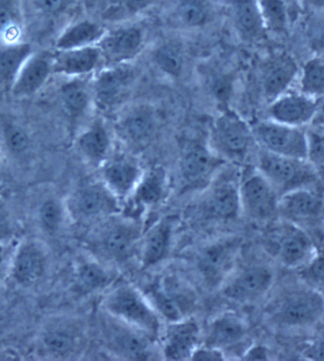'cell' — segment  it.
<instances>
[{"label":"cell","mask_w":324,"mask_h":361,"mask_svg":"<svg viewBox=\"0 0 324 361\" xmlns=\"http://www.w3.org/2000/svg\"><path fill=\"white\" fill-rule=\"evenodd\" d=\"M101 305L111 318L125 322L151 338L156 337L161 332V316L134 286H118L106 295Z\"/></svg>","instance_id":"obj_1"},{"label":"cell","mask_w":324,"mask_h":361,"mask_svg":"<svg viewBox=\"0 0 324 361\" xmlns=\"http://www.w3.org/2000/svg\"><path fill=\"white\" fill-rule=\"evenodd\" d=\"M208 145L225 161L241 164L257 142L249 123L237 113L225 107L211 126Z\"/></svg>","instance_id":"obj_2"},{"label":"cell","mask_w":324,"mask_h":361,"mask_svg":"<svg viewBox=\"0 0 324 361\" xmlns=\"http://www.w3.org/2000/svg\"><path fill=\"white\" fill-rule=\"evenodd\" d=\"M256 168L280 197L294 190L313 187L320 180L307 159L277 155L260 147L256 153Z\"/></svg>","instance_id":"obj_3"},{"label":"cell","mask_w":324,"mask_h":361,"mask_svg":"<svg viewBox=\"0 0 324 361\" xmlns=\"http://www.w3.org/2000/svg\"><path fill=\"white\" fill-rule=\"evenodd\" d=\"M138 78L132 63L106 66L94 74L92 82L93 104L101 112H111L125 103Z\"/></svg>","instance_id":"obj_4"},{"label":"cell","mask_w":324,"mask_h":361,"mask_svg":"<svg viewBox=\"0 0 324 361\" xmlns=\"http://www.w3.org/2000/svg\"><path fill=\"white\" fill-rule=\"evenodd\" d=\"M258 147L288 158L307 159V128L282 125L274 121H260L252 128Z\"/></svg>","instance_id":"obj_5"},{"label":"cell","mask_w":324,"mask_h":361,"mask_svg":"<svg viewBox=\"0 0 324 361\" xmlns=\"http://www.w3.org/2000/svg\"><path fill=\"white\" fill-rule=\"evenodd\" d=\"M324 317V294L314 288H300L285 294L273 319L282 326L306 328Z\"/></svg>","instance_id":"obj_6"},{"label":"cell","mask_w":324,"mask_h":361,"mask_svg":"<svg viewBox=\"0 0 324 361\" xmlns=\"http://www.w3.org/2000/svg\"><path fill=\"white\" fill-rule=\"evenodd\" d=\"M242 209L255 220H268L278 212V192L255 167L242 176L239 183Z\"/></svg>","instance_id":"obj_7"},{"label":"cell","mask_w":324,"mask_h":361,"mask_svg":"<svg viewBox=\"0 0 324 361\" xmlns=\"http://www.w3.org/2000/svg\"><path fill=\"white\" fill-rule=\"evenodd\" d=\"M147 40V31L138 24L120 25L106 31L98 43L104 67L133 62L144 51Z\"/></svg>","instance_id":"obj_8"},{"label":"cell","mask_w":324,"mask_h":361,"mask_svg":"<svg viewBox=\"0 0 324 361\" xmlns=\"http://www.w3.org/2000/svg\"><path fill=\"white\" fill-rule=\"evenodd\" d=\"M226 162L214 152L210 145L201 142H191L181 155V180L185 188H201L216 178Z\"/></svg>","instance_id":"obj_9"},{"label":"cell","mask_w":324,"mask_h":361,"mask_svg":"<svg viewBox=\"0 0 324 361\" xmlns=\"http://www.w3.org/2000/svg\"><path fill=\"white\" fill-rule=\"evenodd\" d=\"M158 126L155 109L148 104H135L126 107L115 123L118 137L128 145L139 146L149 142Z\"/></svg>","instance_id":"obj_10"},{"label":"cell","mask_w":324,"mask_h":361,"mask_svg":"<svg viewBox=\"0 0 324 361\" xmlns=\"http://www.w3.org/2000/svg\"><path fill=\"white\" fill-rule=\"evenodd\" d=\"M317 99L299 92H289L268 104L266 118L296 128L311 125L317 109Z\"/></svg>","instance_id":"obj_11"},{"label":"cell","mask_w":324,"mask_h":361,"mask_svg":"<svg viewBox=\"0 0 324 361\" xmlns=\"http://www.w3.org/2000/svg\"><path fill=\"white\" fill-rule=\"evenodd\" d=\"M141 231L138 225L129 220L109 222L98 233V250L112 260H127L138 244Z\"/></svg>","instance_id":"obj_12"},{"label":"cell","mask_w":324,"mask_h":361,"mask_svg":"<svg viewBox=\"0 0 324 361\" xmlns=\"http://www.w3.org/2000/svg\"><path fill=\"white\" fill-rule=\"evenodd\" d=\"M300 66L287 52H280L266 63L261 76V87L268 104L289 92L298 80Z\"/></svg>","instance_id":"obj_13"},{"label":"cell","mask_w":324,"mask_h":361,"mask_svg":"<svg viewBox=\"0 0 324 361\" xmlns=\"http://www.w3.org/2000/svg\"><path fill=\"white\" fill-rule=\"evenodd\" d=\"M101 167V181L119 198L130 197L144 173L138 159L125 154H111Z\"/></svg>","instance_id":"obj_14"},{"label":"cell","mask_w":324,"mask_h":361,"mask_svg":"<svg viewBox=\"0 0 324 361\" xmlns=\"http://www.w3.org/2000/svg\"><path fill=\"white\" fill-rule=\"evenodd\" d=\"M274 275L268 267L254 266L244 269L224 286L228 299L248 304L265 296L273 286Z\"/></svg>","instance_id":"obj_15"},{"label":"cell","mask_w":324,"mask_h":361,"mask_svg":"<svg viewBox=\"0 0 324 361\" xmlns=\"http://www.w3.org/2000/svg\"><path fill=\"white\" fill-rule=\"evenodd\" d=\"M230 7L239 39L247 44H257L268 37L257 0H230Z\"/></svg>","instance_id":"obj_16"},{"label":"cell","mask_w":324,"mask_h":361,"mask_svg":"<svg viewBox=\"0 0 324 361\" xmlns=\"http://www.w3.org/2000/svg\"><path fill=\"white\" fill-rule=\"evenodd\" d=\"M119 200L101 180L80 190L76 209L85 219H101L120 211Z\"/></svg>","instance_id":"obj_17"},{"label":"cell","mask_w":324,"mask_h":361,"mask_svg":"<svg viewBox=\"0 0 324 361\" xmlns=\"http://www.w3.org/2000/svg\"><path fill=\"white\" fill-rule=\"evenodd\" d=\"M103 67V55L98 45L60 51L52 63L54 73L73 77L93 75Z\"/></svg>","instance_id":"obj_18"},{"label":"cell","mask_w":324,"mask_h":361,"mask_svg":"<svg viewBox=\"0 0 324 361\" xmlns=\"http://www.w3.org/2000/svg\"><path fill=\"white\" fill-rule=\"evenodd\" d=\"M200 329L193 319H182L169 325L163 341V355L168 360L191 358L199 347Z\"/></svg>","instance_id":"obj_19"},{"label":"cell","mask_w":324,"mask_h":361,"mask_svg":"<svg viewBox=\"0 0 324 361\" xmlns=\"http://www.w3.org/2000/svg\"><path fill=\"white\" fill-rule=\"evenodd\" d=\"M208 216L219 220H235L242 211L239 183L233 178H219L214 183L205 202Z\"/></svg>","instance_id":"obj_20"},{"label":"cell","mask_w":324,"mask_h":361,"mask_svg":"<svg viewBox=\"0 0 324 361\" xmlns=\"http://www.w3.org/2000/svg\"><path fill=\"white\" fill-rule=\"evenodd\" d=\"M323 204V197L312 187H306L282 195L278 212L290 221H309L320 216Z\"/></svg>","instance_id":"obj_21"},{"label":"cell","mask_w":324,"mask_h":361,"mask_svg":"<svg viewBox=\"0 0 324 361\" xmlns=\"http://www.w3.org/2000/svg\"><path fill=\"white\" fill-rule=\"evenodd\" d=\"M78 146L82 154L92 164L101 166L111 156L113 133L103 118H98L80 135Z\"/></svg>","instance_id":"obj_22"},{"label":"cell","mask_w":324,"mask_h":361,"mask_svg":"<svg viewBox=\"0 0 324 361\" xmlns=\"http://www.w3.org/2000/svg\"><path fill=\"white\" fill-rule=\"evenodd\" d=\"M311 239L295 225L284 227L278 242L280 260L287 267H298L309 263L313 257Z\"/></svg>","instance_id":"obj_23"},{"label":"cell","mask_w":324,"mask_h":361,"mask_svg":"<svg viewBox=\"0 0 324 361\" xmlns=\"http://www.w3.org/2000/svg\"><path fill=\"white\" fill-rule=\"evenodd\" d=\"M120 324L111 330L109 338L114 351L128 360H147L151 354L150 338H152L125 322H120Z\"/></svg>","instance_id":"obj_24"},{"label":"cell","mask_w":324,"mask_h":361,"mask_svg":"<svg viewBox=\"0 0 324 361\" xmlns=\"http://www.w3.org/2000/svg\"><path fill=\"white\" fill-rule=\"evenodd\" d=\"M236 242L225 241L216 242L208 245L200 252L199 258V271L208 282H216L226 274L229 266L235 257Z\"/></svg>","instance_id":"obj_25"},{"label":"cell","mask_w":324,"mask_h":361,"mask_svg":"<svg viewBox=\"0 0 324 361\" xmlns=\"http://www.w3.org/2000/svg\"><path fill=\"white\" fill-rule=\"evenodd\" d=\"M247 326L243 319L233 313H225L214 319L208 326L204 345L223 349L243 340Z\"/></svg>","instance_id":"obj_26"},{"label":"cell","mask_w":324,"mask_h":361,"mask_svg":"<svg viewBox=\"0 0 324 361\" xmlns=\"http://www.w3.org/2000/svg\"><path fill=\"white\" fill-rule=\"evenodd\" d=\"M168 178L163 167L151 168L144 173L130 197L139 207L156 205L166 194Z\"/></svg>","instance_id":"obj_27"},{"label":"cell","mask_w":324,"mask_h":361,"mask_svg":"<svg viewBox=\"0 0 324 361\" xmlns=\"http://www.w3.org/2000/svg\"><path fill=\"white\" fill-rule=\"evenodd\" d=\"M107 30L104 25L97 22L82 20L71 25L58 38L57 49L60 51L85 48V47L98 45Z\"/></svg>","instance_id":"obj_28"},{"label":"cell","mask_w":324,"mask_h":361,"mask_svg":"<svg viewBox=\"0 0 324 361\" xmlns=\"http://www.w3.org/2000/svg\"><path fill=\"white\" fill-rule=\"evenodd\" d=\"M152 62L164 76L171 79L180 78L185 70V49L180 41H164L154 49Z\"/></svg>","instance_id":"obj_29"},{"label":"cell","mask_w":324,"mask_h":361,"mask_svg":"<svg viewBox=\"0 0 324 361\" xmlns=\"http://www.w3.org/2000/svg\"><path fill=\"white\" fill-rule=\"evenodd\" d=\"M52 71V62L45 56H37L30 60L16 77L13 85V94L29 96L37 92L46 82Z\"/></svg>","instance_id":"obj_30"},{"label":"cell","mask_w":324,"mask_h":361,"mask_svg":"<svg viewBox=\"0 0 324 361\" xmlns=\"http://www.w3.org/2000/svg\"><path fill=\"white\" fill-rule=\"evenodd\" d=\"M171 234V225L167 221L159 222L151 228L142 245V264L144 269H149L166 257Z\"/></svg>","instance_id":"obj_31"},{"label":"cell","mask_w":324,"mask_h":361,"mask_svg":"<svg viewBox=\"0 0 324 361\" xmlns=\"http://www.w3.org/2000/svg\"><path fill=\"white\" fill-rule=\"evenodd\" d=\"M61 97L71 120L77 122L84 117L90 104H93L92 82L89 84L77 77V79L63 85Z\"/></svg>","instance_id":"obj_32"},{"label":"cell","mask_w":324,"mask_h":361,"mask_svg":"<svg viewBox=\"0 0 324 361\" xmlns=\"http://www.w3.org/2000/svg\"><path fill=\"white\" fill-rule=\"evenodd\" d=\"M261 15L268 35H287L290 29V13L287 0H257Z\"/></svg>","instance_id":"obj_33"},{"label":"cell","mask_w":324,"mask_h":361,"mask_svg":"<svg viewBox=\"0 0 324 361\" xmlns=\"http://www.w3.org/2000/svg\"><path fill=\"white\" fill-rule=\"evenodd\" d=\"M297 90L314 99L324 97V56L312 57L300 68Z\"/></svg>","instance_id":"obj_34"},{"label":"cell","mask_w":324,"mask_h":361,"mask_svg":"<svg viewBox=\"0 0 324 361\" xmlns=\"http://www.w3.org/2000/svg\"><path fill=\"white\" fill-rule=\"evenodd\" d=\"M30 54L31 46L28 44L11 46L0 51V84L5 87L15 84L16 76Z\"/></svg>","instance_id":"obj_35"},{"label":"cell","mask_w":324,"mask_h":361,"mask_svg":"<svg viewBox=\"0 0 324 361\" xmlns=\"http://www.w3.org/2000/svg\"><path fill=\"white\" fill-rule=\"evenodd\" d=\"M177 21L187 29H200L210 21V10L204 0H180L175 10Z\"/></svg>","instance_id":"obj_36"},{"label":"cell","mask_w":324,"mask_h":361,"mask_svg":"<svg viewBox=\"0 0 324 361\" xmlns=\"http://www.w3.org/2000/svg\"><path fill=\"white\" fill-rule=\"evenodd\" d=\"M44 259L34 247H26L19 253L15 263V275L19 282L32 283L42 275Z\"/></svg>","instance_id":"obj_37"},{"label":"cell","mask_w":324,"mask_h":361,"mask_svg":"<svg viewBox=\"0 0 324 361\" xmlns=\"http://www.w3.org/2000/svg\"><path fill=\"white\" fill-rule=\"evenodd\" d=\"M152 304L161 318L174 324L185 319V311L169 291L162 286L152 292Z\"/></svg>","instance_id":"obj_38"},{"label":"cell","mask_w":324,"mask_h":361,"mask_svg":"<svg viewBox=\"0 0 324 361\" xmlns=\"http://www.w3.org/2000/svg\"><path fill=\"white\" fill-rule=\"evenodd\" d=\"M307 161L317 173L318 178L324 180V129L307 126Z\"/></svg>","instance_id":"obj_39"},{"label":"cell","mask_w":324,"mask_h":361,"mask_svg":"<svg viewBox=\"0 0 324 361\" xmlns=\"http://www.w3.org/2000/svg\"><path fill=\"white\" fill-rule=\"evenodd\" d=\"M79 281L87 290L103 288L111 281V274L101 264L95 262L84 264L79 270Z\"/></svg>","instance_id":"obj_40"},{"label":"cell","mask_w":324,"mask_h":361,"mask_svg":"<svg viewBox=\"0 0 324 361\" xmlns=\"http://www.w3.org/2000/svg\"><path fill=\"white\" fill-rule=\"evenodd\" d=\"M45 343L49 350L58 355H67L76 346V338L67 331H51L45 336Z\"/></svg>","instance_id":"obj_41"},{"label":"cell","mask_w":324,"mask_h":361,"mask_svg":"<svg viewBox=\"0 0 324 361\" xmlns=\"http://www.w3.org/2000/svg\"><path fill=\"white\" fill-rule=\"evenodd\" d=\"M4 137L8 147L13 152L20 153L26 150L29 145V137L26 132L15 125H8L4 128Z\"/></svg>","instance_id":"obj_42"},{"label":"cell","mask_w":324,"mask_h":361,"mask_svg":"<svg viewBox=\"0 0 324 361\" xmlns=\"http://www.w3.org/2000/svg\"><path fill=\"white\" fill-rule=\"evenodd\" d=\"M41 219L46 230L54 233L59 228L62 220V209L59 204L54 200L44 203L41 208Z\"/></svg>","instance_id":"obj_43"},{"label":"cell","mask_w":324,"mask_h":361,"mask_svg":"<svg viewBox=\"0 0 324 361\" xmlns=\"http://www.w3.org/2000/svg\"><path fill=\"white\" fill-rule=\"evenodd\" d=\"M303 274L310 282L324 289V255H318L310 259Z\"/></svg>","instance_id":"obj_44"},{"label":"cell","mask_w":324,"mask_h":361,"mask_svg":"<svg viewBox=\"0 0 324 361\" xmlns=\"http://www.w3.org/2000/svg\"><path fill=\"white\" fill-rule=\"evenodd\" d=\"M225 355L221 349L213 347H197L190 358L194 361H223Z\"/></svg>","instance_id":"obj_45"},{"label":"cell","mask_w":324,"mask_h":361,"mask_svg":"<svg viewBox=\"0 0 324 361\" xmlns=\"http://www.w3.org/2000/svg\"><path fill=\"white\" fill-rule=\"evenodd\" d=\"M310 47L316 52L320 54V56L324 55V22L320 26L313 27L309 38Z\"/></svg>","instance_id":"obj_46"},{"label":"cell","mask_w":324,"mask_h":361,"mask_svg":"<svg viewBox=\"0 0 324 361\" xmlns=\"http://www.w3.org/2000/svg\"><path fill=\"white\" fill-rule=\"evenodd\" d=\"M154 0H123V9L130 15H137L151 6Z\"/></svg>","instance_id":"obj_47"},{"label":"cell","mask_w":324,"mask_h":361,"mask_svg":"<svg viewBox=\"0 0 324 361\" xmlns=\"http://www.w3.org/2000/svg\"><path fill=\"white\" fill-rule=\"evenodd\" d=\"M37 6L46 13H56L64 7L65 0H37Z\"/></svg>","instance_id":"obj_48"},{"label":"cell","mask_w":324,"mask_h":361,"mask_svg":"<svg viewBox=\"0 0 324 361\" xmlns=\"http://www.w3.org/2000/svg\"><path fill=\"white\" fill-rule=\"evenodd\" d=\"M309 126L324 129V97L318 99L317 109H316L311 125Z\"/></svg>","instance_id":"obj_49"},{"label":"cell","mask_w":324,"mask_h":361,"mask_svg":"<svg viewBox=\"0 0 324 361\" xmlns=\"http://www.w3.org/2000/svg\"><path fill=\"white\" fill-rule=\"evenodd\" d=\"M306 357L315 360H324V341L307 350Z\"/></svg>","instance_id":"obj_50"},{"label":"cell","mask_w":324,"mask_h":361,"mask_svg":"<svg viewBox=\"0 0 324 361\" xmlns=\"http://www.w3.org/2000/svg\"><path fill=\"white\" fill-rule=\"evenodd\" d=\"M12 21V13L6 5H0V31L9 26Z\"/></svg>","instance_id":"obj_51"},{"label":"cell","mask_w":324,"mask_h":361,"mask_svg":"<svg viewBox=\"0 0 324 361\" xmlns=\"http://www.w3.org/2000/svg\"><path fill=\"white\" fill-rule=\"evenodd\" d=\"M245 357L247 360H265L266 357V350L263 348L251 349Z\"/></svg>","instance_id":"obj_52"},{"label":"cell","mask_w":324,"mask_h":361,"mask_svg":"<svg viewBox=\"0 0 324 361\" xmlns=\"http://www.w3.org/2000/svg\"><path fill=\"white\" fill-rule=\"evenodd\" d=\"M6 228L7 225L6 222H5L4 217L2 216L1 214H0V235H1V234H4L5 231H6Z\"/></svg>","instance_id":"obj_53"},{"label":"cell","mask_w":324,"mask_h":361,"mask_svg":"<svg viewBox=\"0 0 324 361\" xmlns=\"http://www.w3.org/2000/svg\"><path fill=\"white\" fill-rule=\"evenodd\" d=\"M2 261V250L0 249V263H1Z\"/></svg>","instance_id":"obj_54"}]
</instances>
